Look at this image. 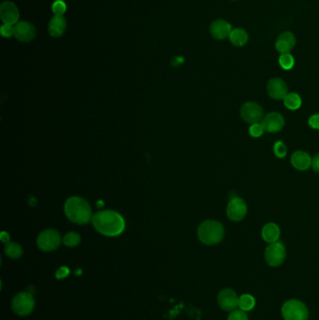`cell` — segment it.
Returning <instances> with one entry per match:
<instances>
[{
  "label": "cell",
  "instance_id": "cell-1",
  "mask_svg": "<svg viewBox=\"0 0 319 320\" xmlns=\"http://www.w3.org/2000/svg\"><path fill=\"white\" fill-rule=\"evenodd\" d=\"M93 226L99 232L105 236H117L124 231V218L113 211H101L92 217Z\"/></svg>",
  "mask_w": 319,
  "mask_h": 320
},
{
  "label": "cell",
  "instance_id": "cell-2",
  "mask_svg": "<svg viewBox=\"0 0 319 320\" xmlns=\"http://www.w3.org/2000/svg\"><path fill=\"white\" fill-rule=\"evenodd\" d=\"M65 214L71 222L83 225L92 219V210L86 200L79 197L70 198L65 203Z\"/></svg>",
  "mask_w": 319,
  "mask_h": 320
},
{
  "label": "cell",
  "instance_id": "cell-3",
  "mask_svg": "<svg viewBox=\"0 0 319 320\" xmlns=\"http://www.w3.org/2000/svg\"><path fill=\"white\" fill-rule=\"evenodd\" d=\"M224 227L217 221L207 220L203 222L198 229V237L202 244L216 245L224 237Z\"/></svg>",
  "mask_w": 319,
  "mask_h": 320
},
{
  "label": "cell",
  "instance_id": "cell-4",
  "mask_svg": "<svg viewBox=\"0 0 319 320\" xmlns=\"http://www.w3.org/2000/svg\"><path fill=\"white\" fill-rule=\"evenodd\" d=\"M282 315L284 320H307L308 309L304 303L298 300H290L282 307Z\"/></svg>",
  "mask_w": 319,
  "mask_h": 320
},
{
  "label": "cell",
  "instance_id": "cell-5",
  "mask_svg": "<svg viewBox=\"0 0 319 320\" xmlns=\"http://www.w3.org/2000/svg\"><path fill=\"white\" fill-rule=\"evenodd\" d=\"M34 307L35 300L29 292H20L12 300V310L18 315L24 316L31 314Z\"/></svg>",
  "mask_w": 319,
  "mask_h": 320
},
{
  "label": "cell",
  "instance_id": "cell-6",
  "mask_svg": "<svg viewBox=\"0 0 319 320\" xmlns=\"http://www.w3.org/2000/svg\"><path fill=\"white\" fill-rule=\"evenodd\" d=\"M61 243L59 233L53 229H47L42 231L37 239V245L41 250L44 252L55 250Z\"/></svg>",
  "mask_w": 319,
  "mask_h": 320
},
{
  "label": "cell",
  "instance_id": "cell-7",
  "mask_svg": "<svg viewBox=\"0 0 319 320\" xmlns=\"http://www.w3.org/2000/svg\"><path fill=\"white\" fill-rule=\"evenodd\" d=\"M286 256L284 245L280 242L271 244L265 251V259L267 263L272 267L280 266L284 261Z\"/></svg>",
  "mask_w": 319,
  "mask_h": 320
},
{
  "label": "cell",
  "instance_id": "cell-8",
  "mask_svg": "<svg viewBox=\"0 0 319 320\" xmlns=\"http://www.w3.org/2000/svg\"><path fill=\"white\" fill-rule=\"evenodd\" d=\"M217 302L219 306L228 312H232L239 306V297L237 296L236 292L231 288L220 291L217 296Z\"/></svg>",
  "mask_w": 319,
  "mask_h": 320
},
{
  "label": "cell",
  "instance_id": "cell-9",
  "mask_svg": "<svg viewBox=\"0 0 319 320\" xmlns=\"http://www.w3.org/2000/svg\"><path fill=\"white\" fill-rule=\"evenodd\" d=\"M247 207L244 200L240 198H231L228 204L227 215L232 221H241L246 215Z\"/></svg>",
  "mask_w": 319,
  "mask_h": 320
},
{
  "label": "cell",
  "instance_id": "cell-10",
  "mask_svg": "<svg viewBox=\"0 0 319 320\" xmlns=\"http://www.w3.org/2000/svg\"><path fill=\"white\" fill-rule=\"evenodd\" d=\"M241 115L245 122L256 124L263 118V111L260 105L254 102H246L242 105Z\"/></svg>",
  "mask_w": 319,
  "mask_h": 320
},
{
  "label": "cell",
  "instance_id": "cell-11",
  "mask_svg": "<svg viewBox=\"0 0 319 320\" xmlns=\"http://www.w3.org/2000/svg\"><path fill=\"white\" fill-rule=\"evenodd\" d=\"M37 35V30L36 27L26 21L18 22L14 25V37L17 39L18 41L22 42H28L35 39Z\"/></svg>",
  "mask_w": 319,
  "mask_h": 320
},
{
  "label": "cell",
  "instance_id": "cell-12",
  "mask_svg": "<svg viewBox=\"0 0 319 320\" xmlns=\"http://www.w3.org/2000/svg\"><path fill=\"white\" fill-rule=\"evenodd\" d=\"M0 18L6 24H16L19 20V11L16 5L11 1H5L0 6Z\"/></svg>",
  "mask_w": 319,
  "mask_h": 320
},
{
  "label": "cell",
  "instance_id": "cell-13",
  "mask_svg": "<svg viewBox=\"0 0 319 320\" xmlns=\"http://www.w3.org/2000/svg\"><path fill=\"white\" fill-rule=\"evenodd\" d=\"M261 125L267 132H278L284 127V120L280 113L271 112L262 118Z\"/></svg>",
  "mask_w": 319,
  "mask_h": 320
},
{
  "label": "cell",
  "instance_id": "cell-14",
  "mask_svg": "<svg viewBox=\"0 0 319 320\" xmlns=\"http://www.w3.org/2000/svg\"><path fill=\"white\" fill-rule=\"evenodd\" d=\"M268 93L274 99H283L286 97L289 89L286 83L279 79V78H273L270 82H268L267 85Z\"/></svg>",
  "mask_w": 319,
  "mask_h": 320
},
{
  "label": "cell",
  "instance_id": "cell-15",
  "mask_svg": "<svg viewBox=\"0 0 319 320\" xmlns=\"http://www.w3.org/2000/svg\"><path fill=\"white\" fill-rule=\"evenodd\" d=\"M231 25L224 20H215L210 25V32L214 39L225 40L231 35Z\"/></svg>",
  "mask_w": 319,
  "mask_h": 320
},
{
  "label": "cell",
  "instance_id": "cell-16",
  "mask_svg": "<svg viewBox=\"0 0 319 320\" xmlns=\"http://www.w3.org/2000/svg\"><path fill=\"white\" fill-rule=\"evenodd\" d=\"M67 30V21L63 15H53L48 24V32L53 38H60Z\"/></svg>",
  "mask_w": 319,
  "mask_h": 320
},
{
  "label": "cell",
  "instance_id": "cell-17",
  "mask_svg": "<svg viewBox=\"0 0 319 320\" xmlns=\"http://www.w3.org/2000/svg\"><path fill=\"white\" fill-rule=\"evenodd\" d=\"M296 39L291 32H284L278 37L275 43L277 51L281 53H289L294 48Z\"/></svg>",
  "mask_w": 319,
  "mask_h": 320
},
{
  "label": "cell",
  "instance_id": "cell-18",
  "mask_svg": "<svg viewBox=\"0 0 319 320\" xmlns=\"http://www.w3.org/2000/svg\"><path fill=\"white\" fill-rule=\"evenodd\" d=\"M291 163L296 169L305 170L312 166V158L305 152L297 151L291 157Z\"/></svg>",
  "mask_w": 319,
  "mask_h": 320
},
{
  "label": "cell",
  "instance_id": "cell-19",
  "mask_svg": "<svg viewBox=\"0 0 319 320\" xmlns=\"http://www.w3.org/2000/svg\"><path fill=\"white\" fill-rule=\"evenodd\" d=\"M280 237V228L274 223H269L262 229V238L269 244L276 243Z\"/></svg>",
  "mask_w": 319,
  "mask_h": 320
},
{
  "label": "cell",
  "instance_id": "cell-20",
  "mask_svg": "<svg viewBox=\"0 0 319 320\" xmlns=\"http://www.w3.org/2000/svg\"><path fill=\"white\" fill-rule=\"evenodd\" d=\"M229 38L231 40V43L234 44L235 46H242L246 44V42L248 41L247 33L242 28L232 30Z\"/></svg>",
  "mask_w": 319,
  "mask_h": 320
},
{
  "label": "cell",
  "instance_id": "cell-21",
  "mask_svg": "<svg viewBox=\"0 0 319 320\" xmlns=\"http://www.w3.org/2000/svg\"><path fill=\"white\" fill-rule=\"evenodd\" d=\"M284 103L285 107L290 110H297L302 105V99L298 94H288L284 99Z\"/></svg>",
  "mask_w": 319,
  "mask_h": 320
},
{
  "label": "cell",
  "instance_id": "cell-22",
  "mask_svg": "<svg viewBox=\"0 0 319 320\" xmlns=\"http://www.w3.org/2000/svg\"><path fill=\"white\" fill-rule=\"evenodd\" d=\"M5 253L8 256L11 258H19L23 255V248L21 245H18L16 243H7L5 246Z\"/></svg>",
  "mask_w": 319,
  "mask_h": 320
},
{
  "label": "cell",
  "instance_id": "cell-23",
  "mask_svg": "<svg viewBox=\"0 0 319 320\" xmlns=\"http://www.w3.org/2000/svg\"><path fill=\"white\" fill-rule=\"evenodd\" d=\"M254 304L256 301L254 297L249 294H244L239 298V307L244 312L252 310L254 307Z\"/></svg>",
  "mask_w": 319,
  "mask_h": 320
},
{
  "label": "cell",
  "instance_id": "cell-24",
  "mask_svg": "<svg viewBox=\"0 0 319 320\" xmlns=\"http://www.w3.org/2000/svg\"><path fill=\"white\" fill-rule=\"evenodd\" d=\"M81 237L80 235L76 232H69L66 234L63 238V243L64 245L69 246V247H74L76 245L80 244Z\"/></svg>",
  "mask_w": 319,
  "mask_h": 320
},
{
  "label": "cell",
  "instance_id": "cell-25",
  "mask_svg": "<svg viewBox=\"0 0 319 320\" xmlns=\"http://www.w3.org/2000/svg\"><path fill=\"white\" fill-rule=\"evenodd\" d=\"M279 64L284 70H291L294 66V59L289 53H282L279 57Z\"/></svg>",
  "mask_w": 319,
  "mask_h": 320
},
{
  "label": "cell",
  "instance_id": "cell-26",
  "mask_svg": "<svg viewBox=\"0 0 319 320\" xmlns=\"http://www.w3.org/2000/svg\"><path fill=\"white\" fill-rule=\"evenodd\" d=\"M67 10L65 2L62 0H56L55 2H53V6H52V11H53L54 15H63Z\"/></svg>",
  "mask_w": 319,
  "mask_h": 320
},
{
  "label": "cell",
  "instance_id": "cell-27",
  "mask_svg": "<svg viewBox=\"0 0 319 320\" xmlns=\"http://www.w3.org/2000/svg\"><path fill=\"white\" fill-rule=\"evenodd\" d=\"M263 132H264V128L262 127V125L259 124V123L252 124L249 128V133L254 138H259L263 134Z\"/></svg>",
  "mask_w": 319,
  "mask_h": 320
},
{
  "label": "cell",
  "instance_id": "cell-28",
  "mask_svg": "<svg viewBox=\"0 0 319 320\" xmlns=\"http://www.w3.org/2000/svg\"><path fill=\"white\" fill-rule=\"evenodd\" d=\"M273 150H274V154L276 155V157H284L286 155V146L284 144V142L282 141H277L275 142V144L273 146Z\"/></svg>",
  "mask_w": 319,
  "mask_h": 320
},
{
  "label": "cell",
  "instance_id": "cell-29",
  "mask_svg": "<svg viewBox=\"0 0 319 320\" xmlns=\"http://www.w3.org/2000/svg\"><path fill=\"white\" fill-rule=\"evenodd\" d=\"M228 320H248V316L242 310H234L229 315Z\"/></svg>",
  "mask_w": 319,
  "mask_h": 320
},
{
  "label": "cell",
  "instance_id": "cell-30",
  "mask_svg": "<svg viewBox=\"0 0 319 320\" xmlns=\"http://www.w3.org/2000/svg\"><path fill=\"white\" fill-rule=\"evenodd\" d=\"M1 35L4 38H11L12 36L14 35V26H12L11 24H2L1 26Z\"/></svg>",
  "mask_w": 319,
  "mask_h": 320
},
{
  "label": "cell",
  "instance_id": "cell-31",
  "mask_svg": "<svg viewBox=\"0 0 319 320\" xmlns=\"http://www.w3.org/2000/svg\"><path fill=\"white\" fill-rule=\"evenodd\" d=\"M309 126L314 129H319V113L310 117Z\"/></svg>",
  "mask_w": 319,
  "mask_h": 320
},
{
  "label": "cell",
  "instance_id": "cell-32",
  "mask_svg": "<svg viewBox=\"0 0 319 320\" xmlns=\"http://www.w3.org/2000/svg\"><path fill=\"white\" fill-rule=\"evenodd\" d=\"M69 270L68 268H66V267H62V268L58 269L57 270V272H56V277L58 278V279H63V278H65L68 276V274H69Z\"/></svg>",
  "mask_w": 319,
  "mask_h": 320
},
{
  "label": "cell",
  "instance_id": "cell-33",
  "mask_svg": "<svg viewBox=\"0 0 319 320\" xmlns=\"http://www.w3.org/2000/svg\"><path fill=\"white\" fill-rule=\"evenodd\" d=\"M312 168L319 173V153L312 159Z\"/></svg>",
  "mask_w": 319,
  "mask_h": 320
}]
</instances>
